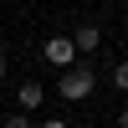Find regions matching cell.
<instances>
[{
    "label": "cell",
    "instance_id": "1",
    "mask_svg": "<svg viewBox=\"0 0 128 128\" xmlns=\"http://www.w3.org/2000/svg\"><path fill=\"white\" fill-rule=\"evenodd\" d=\"M92 87H98V72H92L87 62H72V67L56 77V92H62V102H82V98H92Z\"/></svg>",
    "mask_w": 128,
    "mask_h": 128
},
{
    "label": "cell",
    "instance_id": "2",
    "mask_svg": "<svg viewBox=\"0 0 128 128\" xmlns=\"http://www.w3.org/2000/svg\"><path fill=\"white\" fill-rule=\"evenodd\" d=\"M41 56H46V62H51L56 72H67L72 62H77V46H72V36H51L46 46H41Z\"/></svg>",
    "mask_w": 128,
    "mask_h": 128
},
{
    "label": "cell",
    "instance_id": "3",
    "mask_svg": "<svg viewBox=\"0 0 128 128\" xmlns=\"http://www.w3.org/2000/svg\"><path fill=\"white\" fill-rule=\"evenodd\" d=\"M72 46H77V56H92V51L102 46V26H92V20H82V26L72 31Z\"/></svg>",
    "mask_w": 128,
    "mask_h": 128
},
{
    "label": "cell",
    "instance_id": "4",
    "mask_svg": "<svg viewBox=\"0 0 128 128\" xmlns=\"http://www.w3.org/2000/svg\"><path fill=\"white\" fill-rule=\"evenodd\" d=\"M16 102H20V113H36L41 102H46V87H41L36 77H31V82H20V92H16Z\"/></svg>",
    "mask_w": 128,
    "mask_h": 128
},
{
    "label": "cell",
    "instance_id": "5",
    "mask_svg": "<svg viewBox=\"0 0 128 128\" xmlns=\"http://www.w3.org/2000/svg\"><path fill=\"white\" fill-rule=\"evenodd\" d=\"M113 87L128 92V62H118V67H113Z\"/></svg>",
    "mask_w": 128,
    "mask_h": 128
},
{
    "label": "cell",
    "instance_id": "6",
    "mask_svg": "<svg viewBox=\"0 0 128 128\" xmlns=\"http://www.w3.org/2000/svg\"><path fill=\"white\" fill-rule=\"evenodd\" d=\"M0 128H31V113H10V118L0 123Z\"/></svg>",
    "mask_w": 128,
    "mask_h": 128
},
{
    "label": "cell",
    "instance_id": "7",
    "mask_svg": "<svg viewBox=\"0 0 128 128\" xmlns=\"http://www.w3.org/2000/svg\"><path fill=\"white\" fill-rule=\"evenodd\" d=\"M113 123H118V128H128V102H123L118 113H113Z\"/></svg>",
    "mask_w": 128,
    "mask_h": 128
},
{
    "label": "cell",
    "instance_id": "8",
    "mask_svg": "<svg viewBox=\"0 0 128 128\" xmlns=\"http://www.w3.org/2000/svg\"><path fill=\"white\" fill-rule=\"evenodd\" d=\"M41 128H72V123H67V118H46Z\"/></svg>",
    "mask_w": 128,
    "mask_h": 128
},
{
    "label": "cell",
    "instance_id": "9",
    "mask_svg": "<svg viewBox=\"0 0 128 128\" xmlns=\"http://www.w3.org/2000/svg\"><path fill=\"white\" fill-rule=\"evenodd\" d=\"M0 82H5V51H0Z\"/></svg>",
    "mask_w": 128,
    "mask_h": 128
}]
</instances>
